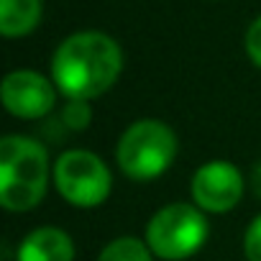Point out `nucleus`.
Wrapping results in <instances>:
<instances>
[{
    "instance_id": "20e7f679",
    "label": "nucleus",
    "mask_w": 261,
    "mask_h": 261,
    "mask_svg": "<svg viewBox=\"0 0 261 261\" xmlns=\"http://www.w3.org/2000/svg\"><path fill=\"white\" fill-rule=\"evenodd\" d=\"M210 236L207 213L195 202H169L162 205L146 223L144 241L151 253L162 261H185L195 256Z\"/></svg>"
},
{
    "instance_id": "4468645a",
    "label": "nucleus",
    "mask_w": 261,
    "mask_h": 261,
    "mask_svg": "<svg viewBox=\"0 0 261 261\" xmlns=\"http://www.w3.org/2000/svg\"><path fill=\"white\" fill-rule=\"evenodd\" d=\"M248 187H251L253 197L261 202V162L253 164V169H251V174H248Z\"/></svg>"
},
{
    "instance_id": "f257e3e1",
    "label": "nucleus",
    "mask_w": 261,
    "mask_h": 261,
    "mask_svg": "<svg viewBox=\"0 0 261 261\" xmlns=\"http://www.w3.org/2000/svg\"><path fill=\"white\" fill-rule=\"evenodd\" d=\"M123 72L120 44L102 31H74L51 54V80L64 100L102 97Z\"/></svg>"
},
{
    "instance_id": "f03ea898",
    "label": "nucleus",
    "mask_w": 261,
    "mask_h": 261,
    "mask_svg": "<svg viewBox=\"0 0 261 261\" xmlns=\"http://www.w3.org/2000/svg\"><path fill=\"white\" fill-rule=\"evenodd\" d=\"M54 162L49 149L26 134L0 139V205L8 213L39 207L49 192Z\"/></svg>"
},
{
    "instance_id": "f8f14e48",
    "label": "nucleus",
    "mask_w": 261,
    "mask_h": 261,
    "mask_svg": "<svg viewBox=\"0 0 261 261\" xmlns=\"http://www.w3.org/2000/svg\"><path fill=\"white\" fill-rule=\"evenodd\" d=\"M243 256L246 261H261V213L243 230Z\"/></svg>"
},
{
    "instance_id": "0eeeda50",
    "label": "nucleus",
    "mask_w": 261,
    "mask_h": 261,
    "mask_svg": "<svg viewBox=\"0 0 261 261\" xmlns=\"http://www.w3.org/2000/svg\"><path fill=\"white\" fill-rule=\"evenodd\" d=\"M59 100V90L51 77L36 69H13L0 82V102L18 120L46 118Z\"/></svg>"
},
{
    "instance_id": "423d86ee",
    "label": "nucleus",
    "mask_w": 261,
    "mask_h": 261,
    "mask_svg": "<svg viewBox=\"0 0 261 261\" xmlns=\"http://www.w3.org/2000/svg\"><path fill=\"white\" fill-rule=\"evenodd\" d=\"M246 192V179L241 169L228 159H210L200 164L190 179L192 202L207 215L230 213Z\"/></svg>"
},
{
    "instance_id": "ddd939ff",
    "label": "nucleus",
    "mask_w": 261,
    "mask_h": 261,
    "mask_svg": "<svg viewBox=\"0 0 261 261\" xmlns=\"http://www.w3.org/2000/svg\"><path fill=\"white\" fill-rule=\"evenodd\" d=\"M243 46H246V57L261 69V16H256L243 36Z\"/></svg>"
},
{
    "instance_id": "6e6552de",
    "label": "nucleus",
    "mask_w": 261,
    "mask_h": 261,
    "mask_svg": "<svg viewBox=\"0 0 261 261\" xmlns=\"http://www.w3.org/2000/svg\"><path fill=\"white\" fill-rule=\"evenodd\" d=\"M16 261H74V241L57 225H39L18 243Z\"/></svg>"
},
{
    "instance_id": "7ed1b4c3",
    "label": "nucleus",
    "mask_w": 261,
    "mask_h": 261,
    "mask_svg": "<svg viewBox=\"0 0 261 261\" xmlns=\"http://www.w3.org/2000/svg\"><path fill=\"white\" fill-rule=\"evenodd\" d=\"M179 154L174 128L159 118H139L115 144V164L130 182H154L167 174Z\"/></svg>"
},
{
    "instance_id": "9b49d317",
    "label": "nucleus",
    "mask_w": 261,
    "mask_h": 261,
    "mask_svg": "<svg viewBox=\"0 0 261 261\" xmlns=\"http://www.w3.org/2000/svg\"><path fill=\"white\" fill-rule=\"evenodd\" d=\"M59 120L72 134L87 130L92 123V102L90 100H64V105L59 110Z\"/></svg>"
},
{
    "instance_id": "1a4fd4ad",
    "label": "nucleus",
    "mask_w": 261,
    "mask_h": 261,
    "mask_svg": "<svg viewBox=\"0 0 261 261\" xmlns=\"http://www.w3.org/2000/svg\"><path fill=\"white\" fill-rule=\"evenodd\" d=\"M44 18V0H0V34L23 39L39 29Z\"/></svg>"
},
{
    "instance_id": "9d476101",
    "label": "nucleus",
    "mask_w": 261,
    "mask_h": 261,
    "mask_svg": "<svg viewBox=\"0 0 261 261\" xmlns=\"http://www.w3.org/2000/svg\"><path fill=\"white\" fill-rule=\"evenodd\" d=\"M149 243L139 236H118L102 246L97 261H154Z\"/></svg>"
},
{
    "instance_id": "39448f33",
    "label": "nucleus",
    "mask_w": 261,
    "mask_h": 261,
    "mask_svg": "<svg viewBox=\"0 0 261 261\" xmlns=\"http://www.w3.org/2000/svg\"><path fill=\"white\" fill-rule=\"evenodd\" d=\"M51 185L67 205L77 210H95L105 205L113 192V172L95 151L67 149L54 159Z\"/></svg>"
}]
</instances>
